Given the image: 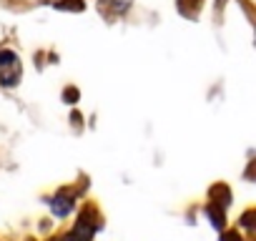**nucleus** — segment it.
Listing matches in <instances>:
<instances>
[{
	"instance_id": "nucleus-1",
	"label": "nucleus",
	"mask_w": 256,
	"mask_h": 241,
	"mask_svg": "<svg viewBox=\"0 0 256 241\" xmlns=\"http://www.w3.org/2000/svg\"><path fill=\"white\" fill-rule=\"evenodd\" d=\"M50 208H53L56 216H68L70 208H73V198H68V196H56V198L50 201Z\"/></svg>"
},
{
	"instance_id": "nucleus-2",
	"label": "nucleus",
	"mask_w": 256,
	"mask_h": 241,
	"mask_svg": "<svg viewBox=\"0 0 256 241\" xmlns=\"http://www.w3.org/2000/svg\"><path fill=\"white\" fill-rule=\"evenodd\" d=\"M18 56L13 50H0V68H6V66H16Z\"/></svg>"
},
{
	"instance_id": "nucleus-3",
	"label": "nucleus",
	"mask_w": 256,
	"mask_h": 241,
	"mask_svg": "<svg viewBox=\"0 0 256 241\" xmlns=\"http://www.w3.org/2000/svg\"><path fill=\"white\" fill-rule=\"evenodd\" d=\"M208 216H211V224H214L216 228H224V216H221V211H214V208H208Z\"/></svg>"
},
{
	"instance_id": "nucleus-4",
	"label": "nucleus",
	"mask_w": 256,
	"mask_h": 241,
	"mask_svg": "<svg viewBox=\"0 0 256 241\" xmlns=\"http://www.w3.org/2000/svg\"><path fill=\"white\" fill-rule=\"evenodd\" d=\"M63 98H66V103H76V100H78V90H76V88H68V90L63 93Z\"/></svg>"
},
{
	"instance_id": "nucleus-5",
	"label": "nucleus",
	"mask_w": 256,
	"mask_h": 241,
	"mask_svg": "<svg viewBox=\"0 0 256 241\" xmlns=\"http://www.w3.org/2000/svg\"><path fill=\"white\" fill-rule=\"evenodd\" d=\"M66 241H88V238H86V236H80L78 231H73L70 236H66Z\"/></svg>"
},
{
	"instance_id": "nucleus-6",
	"label": "nucleus",
	"mask_w": 256,
	"mask_h": 241,
	"mask_svg": "<svg viewBox=\"0 0 256 241\" xmlns=\"http://www.w3.org/2000/svg\"><path fill=\"white\" fill-rule=\"evenodd\" d=\"M221 241H241V238H238L236 234H224V236H221Z\"/></svg>"
},
{
	"instance_id": "nucleus-7",
	"label": "nucleus",
	"mask_w": 256,
	"mask_h": 241,
	"mask_svg": "<svg viewBox=\"0 0 256 241\" xmlns=\"http://www.w3.org/2000/svg\"><path fill=\"white\" fill-rule=\"evenodd\" d=\"M251 216H254V214H246V216L241 218V224H244V226H251Z\"/></svg>"
}]
</instances>
